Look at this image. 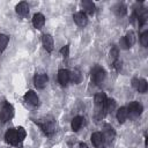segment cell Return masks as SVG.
<instances>
[{
	"instance_id": "cell-2",
	"label": "cell",
	"mask_w": 148,
	"mask_h": 148,
	"mask_svg": "<svg viewBox=\"0 0 148 148\" xmlns=\"http://www.w3.org/2000/svg\"><path fill=\"white\" fill-rule=\"evenodd\" d=\"M38 125L40 126V128L47 136H51L56 131V123L52 117H44V118L39 119Z\"/></svg>"
},
{
	"instance_id": "cell-9",
	"label": "cell",
	"mask_w": 148,
	"mask_h": 148,
	"mask_svg": "<svg viewBox=\"0 0 148 148\" xmlns=\"http://www.w3.org/2000/svg\"><path fill=\"white\" fill-rule=\"evenodd\" d=\"M42 43H43L44 49H45L47 52H52L53 46H54V43H53V38H52L51 35L44 34V35L42 36Z\"/></svg>"
},
{
	"instance_id": "cell-29",
	"label": "cell",
	"mask_w": 148,
	"mask_h": 148,
	"mask_svg": "<svg viewBox=\"0 0 148 148\" xmlns=\"http://www.w3.org/2000/svg\"><path fill=\"white\" fill-rule=\"evenodd\" d=\"M119 44H120V47H121V49H124V50L128 49V46H127V43H126V40H125V37L120 38V40H119Z\"/></svg>"
},
{
	"instance_id": "cell-25",
	"label": "cell",
	"mask_w": 148,
	"mask_h": 148,
	"mask_svg": "<svg viewBox=\"0 0 148 148\" xmlns=\"http://www.w3.org/2000/svg\"><path fill=\"white\" fill-rule=\"evenodd\" d=\"M116 108V102L114 99H106L105 102V111L106 112H112Z\"/></svg>"
},
{
	"instance_id": "cell-19",
	"label": "cell",
	"mask_w": 148,
	"mask_h": 148,
	"mask_svg": "<svg viewBox=\"0 0 148 148\" xmlns=\"http://www.w3.org/2000/svg\"><path fill=\"white\" fill-rule=\"evenodd\" d=\"M82 117H80V116H76V117H74L73 119H72V123H71V127H72V130L74 131V132H76V131H79L80 130V127L82 126Z\"/></svg>"
},
{
	"instance_id": "cell-18",
	"label": "cell",
	"mask_w": 148,
	"mask_h": 148,
	"mask_svg": "<svg viewBox=\"0 0 148 148\" xmlns=\"http://www.w3.org/2000/svg\"><path fill=\"white\" fill-rule=\"evenodd\" d=\"M69 81H72L75 84L80 83V81H81V73H80L79 69H73V71L69 72Z\"/></svg>"
},
{
	"instance_id": "cell-21",
	"label": "cell",
	"mask_w": 148,
	"mask_h": 148,
	"mask_svg": "<svg viewBox=\"0 0 148 148\" xmlns=\"http://www.w3.org/2000/svg\"><path fill=\"white\" fill-rule=\"evenodd\" d=\"M125 40H126L128 47L133 46V45L135 44V40H136V38H135V34H134L133 31H128V32L126 34V36H125Z\"/></svg>"
},
{
	"instance_id": "cell-14",
	"label": "cell",
	"mask_w": 148,
	"mask_h": 148,
	"mask_svg": "<svg viewBox=\"0 0 148 148\" xmlns=\"http://www.w3.org/2000/svg\"><path fill=\"white\" fill-rule=\"evenodd\" d=\"M24 99H25V102H28L29 104H31V105H34V106L38 105V97H37V95H36L32 90H29V91L25 92Z\"/></svg>"
},
{
	"instance_id": "cell-12",
	"label": "cell",
	"mask_w": 148,
	"mask_h": 148,
	"mask_svg": "<svg viewBox=\"0 0 148 148\" xmlns=\"http://www.w3.org/2000/svg\"><path fill=\"white\" fill-rule=\"evenodd\" d=\"M44 23H45V17H44L43 14L37 13V14L34 15V17H32V24H34V27L36 29H42V27L44 25Z\"/></svg>"
},
{
	"instance_id": "cell-3",
	"label": "cell",
	"mask_w": 148,
	"mask_h": 148,
	"mask_svg": "<svg viewBox=\"0 0 148 148\" xmlns=\"http://www.w3.org/2000/svg\"><path fill=\"white\" fill-rule=\"evenodd\" d=\"M14 114V109L13 106L9 104V103H5L2 109H1V112H0V120L1 123H6L8 121Z\"/></svg>"
},
{
	"instance_id": "cell-24",
	"label": "cell",
	"mask_w": 148,
	"mask_h": 148,
	"mask_svg": "<svg viewBox=\"0 0 148 148\" xmlns=\"http://www.w3.org/2000/svg\"><path fill=\"white\" fill-rule=\"evenodd\" d=\"M109 60H110L111 64H113L114 61L118 60V50H117V47H112L111 49V51L109 53Z\"/></svg>"
},
{
	"instance_id": "cell-15",
	"label": "cell",
	"mask_w": 148,
	"mask_h": 148,
	"mask_svg": "<svg viewBox=\"0 0 148 148\" xmlns=\"http://www.w3.org/2000/svg\"><path fill=\"white\" fill-rule=\"evenodd\" d=\"M81 5H82V8H83V13L87 15V14H90V15H92L94 14V12H95V5H94V2L92 1H89V0H84V1H82L81 2Z\"/></svg>"
},
{
	"instance_id": "cell-5",
	"label": "cell",
	"mask_w": 148,
	"mask_h": 148,
	"mask_svg": "<svg viewBox=\"0 0 148 148\" xmlns=\"http://www.w3.org/2000/svg\"><path fill=\"white\" fill-rule=\"evenodd\" d=\"M142 110H143L142 105H141L140 103H138V102H132V103H130V105H128V108H127L128 116H131V117H133V118L139 117V116L142 113Z\"/></svg>"
},
{
	"instance_id": "cell-1",
	"label": "cell",
	"mask_w": 148,
	"mask_h": 148,
	"mask_svg": "<svg viewBox=\"0 0 148 148\" xmlns=\"http://www.w3.org/2000/svg\"><path fill=\"white\" fill-rule=\"evenodd\" d=\"M94 102H95V118L97 120L102 119L104 116H105V102H106V96L104 92H98L95 95V98H94Z\"/></svg>"
},
{
	"instance_id": "cell-13",
	"label": "cell",
	"mask_w": 148,
	"mask_h": 148,
	"mask_svg": "<svg viewBox=\"0 0 148 148\" xmlns=\"http://www.w3.org/2000/svg\"><path fill=\"white\" fill-rule=\"evenodd\" d=\"M58 80L61 86H66L69 81V71L67 69H60L58 72Z\"/></svg>"
},
{
	"instance_id": "cell-8",
	"label": "cell",
	"mask_w": 148,
	"mask_h": 148,
	"mask_svg": "<svg viewBox=\"0 0 148 148\" xmlns=\"http://www.w3.org/2000/svg\"><path fill=\"white\" fill-rule=\"evenodd\" d=\"M103 138H104V142H106V143H111L112 142V140L114 139V136H116V132H114V130L112 128V126H110V125H105L104 127H103Z\"/></svg>"
},
{
	"instance_id": "cell-16",
	"label": "cell",
	"mask_w": 148,
	"mask_h": 148,
	"mask_svg": "<svg viewBox=\"0 0 148 148\" xmlns=\"http://www.w3.org/2000/svg\"><path fill=\"white\" fill-rule=\"evenodd\" d=\"M16 13L20 16H27L29 14V6L27 2H20L16 6Z\"/></svg>"
},
{
	"instance_id": "cell-10",
	"label": "cell",
	"mask_w": 148,
	"mask_h": 148,
	"mask_svg": "<svg viewBox=\"0 0 148 148\" xmlns=\"http://www.w3.org/2000/svg\"><path fill=\"white\" fill-rule=\"evenodd\" d=\"M74 22L79 25V27H86L87 23H88V18H87V15L83 13V12H79V13H75L74 16Z\"/></svg>"
},
{
	"instance_id": "cell-20",
	"label": "cell",
	"mask_w": 148,
	"mask_h": 148,
	"mask_svg": "<svg viewBox=\"0 0 148 148\" xmlns=\"http://www.w3.org/2000/svg\"><path fill=\"white\" fill-rule=\"evenodd\" d=\"M147 87H148V84H147V81L145 80V79H140V80H138V84H136V90L140 92V94H145L146 91H147Z\"/></svg>"
},
{
	"instance_id": "cell-30",
	"label": "cell",
	"mask_w": 148,
	"mask_h": 148,
	"mask_svg": "<svg viewBox=\"0 0 148 148\" xmlns=\"http://www.w3.org/2000/svg\"><path fill=\"white\" fill-rule=\"evenodd\" d=\"M79 148H88V146H87L84 142H81V143L79 145Z\"/></svg>"
},
{
	"instance_id": "cell-23",
	"label": "cell",
	"mask_w": 148,
	"mask_h": 148,
	"mask_svg": "<svg viewBox=\"0 0 148 148\" xmlns=\"http://www.w3.org/2000/svg\"><path fill=\"white\" fill-rule=\"evenodd\" d=\"M8 36L5 35V34H0V52H3L5 49L7 47V44H8Z\"/></svg>"
},
{
	"instance_id": "cell-26",
	"label": "cell",
	"mask_w": 148,
	"mask_h": 148,
	"mask_svg": "<svg viewBox=\"0 0 148 148\" xmlns=\"http://www.w3.org/2000/svg\"><path fill=\"white\" fill-rule=\"evenodd\" d=\"M140 42H141L142 46H145V47L148 46V31L142 32V35H141V37H140Z\"/></svg>"
},
{
	"instance_id": "cell-6",
	"label": "cell",
	"mask_w": 148,
	"mask_h": 148,
	"mask_svg": "<svg viewBox=\"0 0 148 148\" xmlns=\"http://www.w3.org/2000/svg\"><path fill=\"white\" fill-rule=\"evenodd\" d=\"M5 139H6V142L9 143V145H17L20 143V140H18V136H17V132H16V128H10L6 132L5 134Z\"/></svg>"
},
{
	"instance_id": "cell-17",
	"label": "cell",
	"mask_w": 148,
	"mask_h": 148,
	"mask_svg": "<svg viewBox=\"0 0 148 148\" xmlns=\"http://www.w3.org/2000/svg\"><path fill=\"white\" fill-rule=\"evenodd\" d=\"M127 117H128L127 108L121 106L120 109H118V111H117V119H118V121H119L120 124L125 123V120L127 119Z\"/></svg>"
},
{
	"instance_id": "cell-11",
	"label": "cell",
	"mask_w": 148,
	"mask_h": 148,
	"mask_svg": "<svg viewBox=\"0 0 148 148\" xmlns=\"http://www.w3.org/2000/svg\"><path fill=\"white\" fill-rule=\"evenodd\" d=\"M91 142L96 148H103L104 146V138L102 135V133L99 132H95L91 134Z\"/></svg>"
},
{
	"instance_id": "cell-28",
	"label": "cell",
	"mask_w": 148,
	"mask_h": 148,
	"mask_svg": "<svg viewBox=\"0 0 148 148\" xmlns=\"http://www.w3.org/2000/svg\"><path fill=\"white\" fill-rule=\"evenodd\" d=\"M60 53L64 56V58H68V56H69V46H68V45H65V46L60 50Z\"/></svg>"
},
{
	"instance_id": "cell-27",
	"label": "cell",
	"mask_w": 148,
	"mask_h": 148,
	"mask_svg": "<svg viewBox=\"0 0 148 148\" xmlns=\"http://www.w3.org/2000/svg\"><path fill=\"white\" fill-rule=\"evenodd\" d=\"M16 132H17V136H18L20 142L23 141L24 138H25V134H27L25 131H24V128H23V127H17V128H16Z\"/></svg>"
},
{
	"instance_id": "cell-22",
	"label": "cell",
	"mask_w": 148,
	"mask_h": 148,
	"mask_svg": "<svg viewBox=\"0 0 148 148\" xmlns=\"http://www.w3.org/2000/svg\"><path fill=\"white\" fill-rule=\"evenodd\" d=\"M113 10H114V13H116L117 16H124V15L127 13V8H126V6L123 5V3H118V5L113 8Z\"/></svg>"
},
{
	"instance_id": "cell-4",
	"label": "cell",
	"mask_w": 148,
	"mask_h": 148,
	"mask_svg": "<svg viewBox=\"0 0 148 148\" xmlns=\"http://www.w3.org/2000/svg\"><path fill=\"white\" fill-rule=\"evenodd\" d=\"M91 79H92L94 83H96L97 86H99L104 81V79H105V72H104V69L101 68V67H95L92 69V72H91Z\"/></svg>"
},
{
	"instance_id": "cell-7",
	"label": "cell",
	"mask_w": 148,
	"mask_h": 148,
	"mask_svg": "<svg viewBox=\"0 0 148 148\" xmlns=\"http://www.w3.org/2000/svg\"><path fill=\"white\" fill-rule=\"evenodd\" d=\"M34 83H35L36 88L43 89L47 83V75L45 73H37L34 76Z\"/></svg>"
}]
</instances>
